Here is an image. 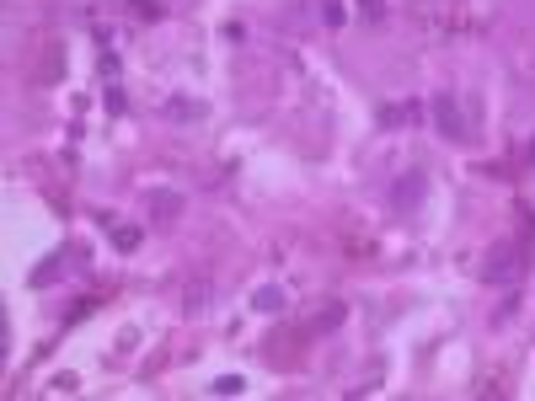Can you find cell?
<instances>
[{
    "label": "cell",
    "instance_id": "1",
    "mask_svg": "<svg viewBox=\"0 0 535 401\" xmlns=\"http://www.w3.org/2000/svg\"><path fill=\"white\" fill-rule=\"evenodd\" d=\"M439 123H444L439 134H455V140H460V118H455V107H450L444 97H439Z\"/></svg>",
    "mask_w": 535,
    "mask_h": 401
}]
</instances>
